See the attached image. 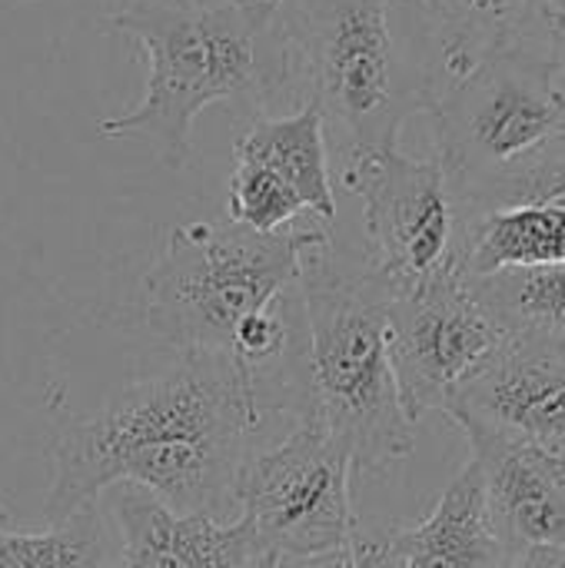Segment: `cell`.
Returning a JSON list of instances; mask_svg holds the SVG:
<instances>
[{
  "instance_id": "1",
  "label": "cell",
  "mask_w": 565,
  "mask_h": 568,
  "mask_svg": "<svg viewBox=\"0 0 565 568\" xmlns=\"http://www.w3.org/2000/svg\"><path fill=\"white\" fill-rule=\"evenodd\" d=\"M263 426V379L233 353L186 349L123 386L93 416H63L47 446L43 523L57 526L113 486H140L183 516H236L233 486Z\"/></svg>"
},
{
  "instance_id": "2",
  "label": "cell",
  "mask_w": 565,
  "mask_h": 568,
  "mask_svg": "<svg viewBox=\"0 0 565 568\" xmlns=\"http://www.w3.org/2000/svg\"><path fill=\"white\" fill-rule=\"evenodd\" d=\"M103 33H123L147 57L143 100L97 123L103 140H140L157 163L183 170L193 123L213 103L250 120L296 77L286 33V0H127L100 17Z\"/></svg>"
},
{
  "instance_id": "3",
  "label": "cell",
  "mask_w": 565,
  "mask_h": 568,
  "mask_svg": "<svg viewBox=\"0 0 565 568\" xmlns=\"http://www.w3.org/2000/svg\"><path fill=\"white\" fill-rule=\"evenodd\" d=\"M303 333L283 366V413L316 419L350 456L353 473L373 476L403 463L416 446L390 363L393 286L370 256H353L333 240L300 260Z\"/></svg>"
},
{
  "instance_id": "4",
  "label": "cell",
  "mask_w": 565,
  "mask_h": 568,
  "mask_svg": "<svg viewBox=\"0 0 565 568\" xmlns=\"http://www.w3.org/2000/svg\"><path fill=\"white\" fill-rule=\"evenodd\" d=\"M426 113L470 216L565 203V73L536 37L436 80Z\"/></svg>"
},
{
  "instance_id": "5",
  "label": "cell",
  "mask_w": 565,
  "mask_h": 568,
  "mask_svg": "<svg viewBox=\"0 0 565 568\" xmlns=\"http://www.w3.org/2000/svg\"><path fill=\"white\" fill-rule=\"evenodd\" d=\"M396 0H286L296 70L310 83L340 163L400 146L413 113H426L436 73L393 27Z\"/></svg>"
},
{
  "instance_id": "6",
  "label": "cell",
  "mask_w": 565,
  "mask_h": 568,
  "mask_svg": "<svg viewBox=\"0 0 565 568\" xmlns=\"http://www.w3.org/2000/svg\"><path fill=\"white\" fill-rule=\"evenodd\" d=\"M333 240L326 223L253 233L236 223H180L143 276V320L173 349L233 353L240 326L276 306L306 250Z\"/></svg>"
},
{
  "instance_id": "7",
  "label": "cell",
  "mask_w": 565,
  "mask_h": 568,
  "mask_svg": "<svg viewBox=\"0 0 565 568\" xmlns=\"http://www.w3.org/2000/svg\"><path fill=\"white\" fill-rule=\"evenodd\" d=\"M340 183L360 196L373 270L410 290L443 273H460L470 210L440 160H420L400 146L350 156Z\"/></svg>"
},
{
  "instance_id": "8",
  "label": "cell",
  "mask_w": 565,
  "mask_h": 568,
  "mask_svg": "<svg viewBox=\"0 0 565 568\" xmlns=\"http://www.w3.org/2000/svg\"><path fill=\"white\" fill-rule=\"evenodd\" d=\"M350 476L346 449L316 419H296L276 446L246 456L233 506L253 529L260 552L280 559L316 556L343 546L360 529Z\"/></svg>"
},
{
  "instance_id": "9",
  "label": "cell",
  "mask_w": 565,
  "mask_h": 568,
  "mask_svg": "<svg viewBox=\"0 0 565 568\" xmlns=\"http://www.w3.org/2000/svg\"><path fill=\"white\" fill-rule=\"evenodd\" d=\"M500 339L503 333L483 313L463 273L396 290L390 303V363L406 416L420 423L430 409H443Z\"/></svg>"
},
{
  "instance_id": "10",
  "label": "cell",
  "mask_w": 565,
  "mask_h": 568,
  "mask_svg": "<svg viewBox=\"0 0 565 568\" xmlns=\"http://www.w3.org/2000/svg\"><path fill=\"white\" fill-rule=\"evenodd\" d=\"M443 413L460 429L516 439L565 463V343L503 336Z\"/></svg>"
},
{
  "instance_id": "11",
  "label": "cell",
  "mask_w": 565,
  "mask_h": 568,
  "mask_svg": "<svg viewBox=\"0 0 565 568\" xmlns=\"http://www.w3.org/2000/svg\"><path fill=\"white\" fill-rule=\"evenodd\" d=\"M117 568H256L263 559L243 519L183 516L140 486H113Z\"/></svg>"
},
{
  "instance_id": "12",
  "label": "cell",
  "mask_w": 565,
  "mask_h": 568,
  "mask_svg": "<svg viewBox=\"0 0 565 568\" xmlns=\"http://www.w3.org/2000/svg\"><path fill=\"white\" fill-rule=\"evenodd\" d=\"M483 476L490 516L513 552L565 549V463L516 439L463 429Z\"/></svg>"
},
{
  "instance_id": "13",
  "label": "cell",
  "mask_w": 565,
  "mask_h": 568,
  "mask_svg": "<svg viewBox=\"0 0 565 568\" xmlns=\"http://www.w3.org/2000/svg\"><path fill=\"white\" fill-rule=\"evenodd\" d=\"M393 539L400 568H509L516 562L490 516L476 463L463 466L420 526L400 529Z\"/></svg>"
},
{
  "instance_id": "14",
  "label": "cell",
  "mask_w": 565,
  "mask_h": 568,
  "mask_svg": "<svg viewBox=\"0 0 565 568\" xmlns=\"http://www.w3.org/2000/svg\"><path fill=\"white\" fill-rule=\"evenodd\" d=\"M233 160L263 166L283 180L320 223L333 226L336 193L330 176V143L323 113L313 100H306L296 113L253 116L233 143Z\"/></svg>"
},
{
  "instance_id": "15",
  "label": "cell",
  "mask_w": 565,
  "mask_h": 568,
  "mask_svg": "<svg viewBox=\"0 0 565 568\" xmlns=\"http://www.w3.org/2000/svg\"><path fill=\"white\" fill-rule=\"evenodd\" d=\"M565 263V203H529L470 216L463 276Z\"/></svg>"
},
{
  "instance_id": "16",
  "label": "cell",
  "mask_w": 565,
  "mask_h": 568,
  "mask_svg": "<svg viewBox=\"0 0 565 568\" xmlns=\"http://www.w3.org/2000/svg\"><path fill=\"white\" fill-rule=\"evenodd\" d=\"M423 7L436 57L440 77H460L483 57L523 40L529 33L536 0H413Z\"/></svg>"
},
{
  "instance_id": "17",
  "label": "cell",
  "mask_w": 565,
  "mask_h": 568,
  "mask_svg": "<svg viewBox=\"0 0 565 568\" xmlns=\"http://www.w3.org/2000/svg\"><path fill=\"white\" fill-rule=\"evenodd\" d=\"M466 283L503 336L565 343V263L509 266L486 276H466Z\"/></svg>"
},
{
  "instance_id": "18",
  "label": "cell",
  "mask_w": 565,
  "mask_h": 568,
  "mask_svg": "<svg viewBox=\"0 0 565 568\" xmlns=\"http://www.w3.org/2000/svg\"><path fill=\"white\" fill-rule=\"evenodd\" d=\"M0 568H117L100 506H83L47 532H13L0 526Z\"/></svg>"
},
{
  "instance_id": "19",
  "label": "cell",
  "mask_w": 565,
  "mask_h": 568,
  "mask_svg": "<svg viewBox=\"0 0 565 568\" xmlns=\"http://www.w3.org/2000/svg\"><path fill=\"white\" fill-rule=\"evenodd\" d=\"M303 213V200L283 180H276L256 163L233 160V173L226 180L230 223L246 226L253 233H280L286 226H296Z\"/></svg>"
},
{
  "instance_id": "20",
  "label": "cell",
  "mask_w": 565,
  "mask_h": 568,
  "mask_svg": "<svg viewBox=\"0 0 565 568\" xmlns=\"http://www.w3.org/2000/svg\"><path fill=\"white\" fill-rule=\"evenodd\" d=\"M280 568H400V556H396L393 532L356 529L343 546L316 552V556L280 559Z\"/></svg>"
},
{
  "instance_id": "21",
  "label": "cell",
  "mask_w": 565,
  "mask_h": 568,
  "mask_svg": "<svg viewBox=\"0 0 565 568\" xmlns=\"http://www.w3.org/2000/svg\"><path fill=\"white\" fill-rule=\"evenodd\" d=\"M526 37H536L565 73V0H536Z\"/></svg>"
},
{
  "instance_id": "22",
  "label": "cell",
  "mask_w": 565,
  "mask_h": 568,
  "mask_svg": "<svg viewBox=\"0 0 565 568\" xmlns=\"http://www.w3.org/2000/svg\"><path fill=\"white\" fill-rule=\"evenodd\" d=\"M509 568H565V549H553V546L526 549Z\"/></svg>"
},
{
  "instance_id": "23",
  "label": "cell",
  "mask_w": 565,
  "mask_h": 568,
  "mask_svg": "<svg viewBox=\"0 0 565 568\" xmlns=\"http://www.w3.org/2000/svg\"><path fill=\"white\" fill-rule=\"evenodd\" d=\"M256 568H280V556H270V552H263V559L256 562Z\"/></svg>"
},
{
  "instance_id": "24",
  "label": "cell",
  "mask_w": 565,
  "mask_h": 568,
  "mask_svg": "<svg viewBox=\"0 0 565 568\" xmlns=\"http://www.w3.org/2000/svg\"><path fill=\"white\" fill-rule=\"evenodd\" d=\"M0 526H13V519L7 516V509H3V506H0Z\"/></svg>"
},
{
  "instance_id": "25",
  "label": "cell",
  "mask_w": 565,
  "mask_h": 568,
  "mask_svg": "<svg viewBox=\"0 0 565 568\" xmlns=\"http://www.w3.org/2000/svg\"><path fill=\"white\" fill-rule=\"evenodd\" d=\"M0 3H27V0H0Z\"/></svg>"
}]
</instances>
